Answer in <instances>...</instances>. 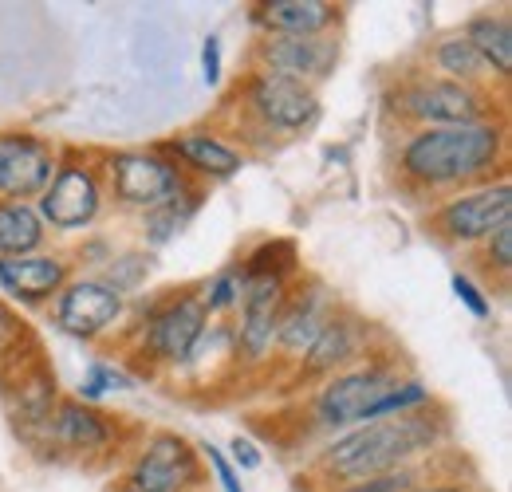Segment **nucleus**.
Returning <instances> with one entry per match:
<instances>
[{"label": "nucleus", "instance_id": "nucleus-5", "mask_svg": "<svg viewBox=\"0 0 512 492\" xmlns=\"http://www.w3.org/2000/svg\"><path fill=\"white\" fill-rule=\"evenodd\" d=\"M402 382V370L390 359H375L363 367L331 374L312 398V422L320 430H347L375 418V406Z\"/></svg>", "mask_w": 512, "mask_h": 492}, {"label": "nucleus", "instance_id": "nucleus-19", "mask_svg": "<svg viewBox=\"0 0 512 492\" xmlns=\"http://www.w3.org/2000/svg\"><path fill=\"white\" fill-rule=\"evenodd\" d=\"M71 280V264L52 252H32V256H4L0 260V288L16 304H48L60 296Z\"/></svg>", "mask_w": 512, "mask_h": 492}, {"label": "nucleus", "instance_id": "nucleus-13", "mask_svg": "<svg viewBox=\"0 0 512 492\" xmlns=\"http://www.w3.org/2000/svg\"><path fill=\"white\" fill-rule=\"evenodd\" d=\"M253 60L260 71L316 87L327 75H335L339 44H335V36H260Z\"/></svg>", "mask_w": 512, "mask_h": 492}, {"label": "nucleus", "instance_id": "nucleus-15", "mask_svg": "<svg viewBox=\"0 0 512 492\" xmlns=\"http://www.w3.org/2000/svg\"><path fill=\"white\" fill-rule=\"evenodd\" d=\"M119 445V418H107L103 410L79 402V398H60L52 410V422L44 430L40 449L52 453H75V457H95L111 453Z\"/></svg>", "mask_w": 512, "mask_h": 492}, {"label": "nucleus", "instance_id": "nucleus-14", "mask_svg": "<svg viewBox=\"0 0 512 492\" xmlns=\"http://www.w3.org/2000/svg\"><path fill=\"white\" fill-rule=\"evenodd\" d=\"M56 162L52 142L24 130L0 134V201H36L52 182Z\"/></svg>", "mask_w": 512, "mask_h": 492}, {"label": "nucleus", "instance_id": "nucleus-16", "mask_svg": "<svg viewBox=\"0 0 512 492\" xmlns=\"http://www.w3.org/2000/svg\"><path fill=\"white\" fill-rule=\"evenodd\" d=\"M367 343H371V327H367L359 315L339 308L323 323L316 343L300 355L296 378H300V382H312V378H323V382H327L331 374H339V370H347L351 363L367 359Z\"/></svg>", "mask_w": 512, "mask_h": 492}, {"label": "nucleus", "instance_id": "nucleus-17", "mask_svg": "<svg viewBox=\"0 0 512 492\" xmlns=\"http://www.w3.org/2000/svg\"><path fill=\"white\" fill-rule=\"evenodd\" d=\"M335 311H339V300L323 288L320 280H292L284 311H280V323H276V351H284L296 363L316 343L323 323Z\"/></svg>", "mask_w": 512, "mask_h": 492}, {"label": "nucleus", "instance_id": "nucleus-21", "mask_svg": "<svg viewBox=\"0 0 512 492\" xmlns=\"http://www.w3.org/2000/svg\"><path fill=\"white\" fill-rule=\"evenodd\" d=\"M473 48H477V56L493 67V75L505 83L512 75V24L505 12H485V16H473L469 24H465V32H461Z\"/></svg>", "mask_w": 512, "mask_h": 492}, {"label": "nucleus", "instance_id": "nucleus-23", "mask_svg": "<svg viewBox=\"0 0 512 492\" xmlns=\"http://www.w3.org/2000/svg\"><path fill=\"white\" fill-rule=\"evenodd\" d=\"M201 197H205V185L190 182L178 197H170L166 205H158V209L142 213V233H146V241H150L154 248L166 245V241H174V237L190 225V217L197 213Z\"/></svg>", "mask_w": 512, "mask_h": 492}, {"label": "nucleus", "instance_id": "nucleus-11", "mask_svg": "<svg viewBox=\"0 0 512 492\" xmlns=\"http://www.w3.org/2000/svg\"><path fill=\"white\" fill-rule=\"evenodd\" d=\"M201 485V453L182 433H150L130 457L127 489L134 492H197Z\"/></svg>", "mask_w": 512, "mask_h": 492}, {"label": "nucleus", "instance_id": "nucleus-6", "mask_svg": "<svg viewBox=\"0 0 512 492\" xmlns=\"http://www.w3.org/2000/svg\"><path fill=\"white\" fill-rule=\"evenodd\" d=\"M103 170V189L123 205L150 213L158 205H166L170 197H178L193 178L182 174L178 162H170L162 150H119V154H103L99 158Z\"/></svg>", "mask_w": 512, "mask_h": 492}, {"label": "nucleus", "instance_id": "nucleus-12", "mask_svg": "<svg viewBox=\"0 0 512 492\" xmlns=\"http://www.w3.org/2000/svg\"><path fill=\"white\" fill-rule=\"evenodd\" d=\"M123 315H127V296L115 292L111 284H103L99 276L67 280L60 296L52 300L56 327L71 339H83V343H95V339L111 335Z\"/></svg>", "mask_w": 512, "mask_h": 492}, {"label": "nucleus", "instance_id": "nucleus-27", "mask_svg": "<svg viewBox=\"0 0 512 492\" xmlns=\"http://www.w3.org/2000/svg\"><path fill=\"white\" fill-rule=\"evenodd\" d=\"M146 276H150V256H146V252H123V256H111V260H107V272H103L99 280L127 296V292H134Z\"/></svg>", "mask_w": 512, "mask_h": 492}, {"label": "nucleus", "instance_id": "nucleus-2", "mask_svg": "<svg viewBox=\"0 0 512 492\" xmlns=\"http://www.w3.org/2000/svg\"><path fill=\"white\" fill-rule=\"evenodd\" d=\"M446 437V418L422 410L363 422L351 433L335 437L320 453V473L335 485H355L367 477H383L394 469H410L418 457H430Z\"/></svg>", "mask_w": 512, "mask_h": 492}, {"label": "nucleus", "instance_id": "nucleus-20", "mask_svg": "<svg viewBox=\"0 0 512 492\" xmlns=\"http://www.w3.org/2000/svg\"><path fill=\"white\" fill-rule=\"evenodd\" d=\"M264 36H327L339 24V4L327 0H264L253 8Z\"/></svg>", "mask_w": 512, "mask_h": 492}, {"label": "nucleus", "instance_id": "nucleus-29", "mask_svg": "<svg viewBox=\"0 0 512 492\" xmlns=\"http://www.w3.org/2000/svg\"><path fill=\"white\" fill-rule=\"evenodd\" d=\"M481 245H485V260H489V268H497L501 276H509L512 272V221L497 225Z\"/></svg>", "mask_w": 512, "mask_h": 492}, {"label": "nucleus", "instance_id": "nucleus-31", "mask_svg": "<svg viewBox=\"0 0 512 492\" xmlns=\"http://www.w3.org/2000/svg\"><path fill=\"white\" fill-rule=\"evenodd\" d=\"M197 453L209 461V469L217 473V481H221V489L225 492H245V485H241V477H237V469H233V461L213 445V441H201L197 445Z\"/></svg>", "mask_w": 512, "mask_h": 492}, {"label": "nucleus", "instance_id": "nucleus-34", "mask_svg": "<svg viewBox=\"0 0 512 492\" xmlns=\"http://www.w3.org/2000/svg\"><path fill=\"white\" fill-rule=\"evenodd\" d=\"M406 492H473V489L461 485V481H442V485H418V489H406Z\"/></svg>", "mask_w": 512, "mask_h": 492}, {"label": "nucleus", "instance_id": "nucleus-30", "mask_svg": "<svg viewBox=\"0 0 512 492\" xmlns=\"http://www.w3.org/2000/svg\"><path fill=\"white\" fill-rule=\"evenodd\" d=\"M453 296H457V304L469 311L473 319H489V315H493V304H489V296H485V292H481V288H477L469 276H461V272L453 276Z\"/></svg>", "mask_w": 512, "mask_h": 492}, {"label": "nucleus", "instance_id": "nucleus-24", "mask_svg": "<svg viewBox=\"0 0 512 492\" xmlns=\"http://www.w3.org/2000/svg\"><path fill=\"white\" fill-rule=\"evenodd\" d=\"M434 67L442 79H453V83H465V87H485L497 79L493 67L477 56V48L465 40V36H449L434 48Z\"/></svg>", "mask_w": 512, "mask_h": 492}, {"label": "nucleus", "instance_id": "nucleus-32", "mask_svg": "<svg viewBox=\"0 0 512 492\" xmlns=\"http://www.w3.org/2000/svg\"><path fill=\"white\" fill-rule=\"evenodd\" d=\"M201 79L205 87H221V36H205L201 44Z\"/></svg>", "mask_w": 512, "mask_h": 492}, {"label": "nucleus", "instance_id": "nucleus-26", "mask_svg": "<svg viewBox=\"0 0 512 492\" xmlns=\"http://www.w3.org/2000/svg\"><path fill=\"white\" fill-rule=\"evenodd\" d=\"M36 343H40V339L32 335L28 319H20L16 311L0 304V370L8 367L12 359H20L24 351H32Z\"/></svg>", "mask_w": 512, "mask_h": 492}, {"label": "nucleus", "instance_id": "nucleus-9", "mask_svg": "<svg viewBox=\"0 0 512 492\" xmlns=\"http://www.w3.org/2000/svg\"><path fill=\"white\" fill-rule=\"evenodd\" d=\"M237 95H241L245 115L253 123H260V130H268V134H300V130H308L320 119L316 87L292 83V79L260 71V67H253L245 75Z\"/></svg>", "mask_w": 512, "mask_h": 492}, {"label": "nucleus", "instance_id": "nucleus-25", "mask_svg": "<svg viewBox=\"0 0 512 492\" xmlns=\"http://www.w3.org/2000/svg\"><path fill=\"white\" fill-rule=\"evenodd\" d=\"M241 268H225V272H217L205 288H201V304H205V315L213 319V315H229V311H237L241 304Z\"/></svg>", "mask_w": 512, "mask_h": 492}, {"label": "nucleus", "instance_id": "nucleus-33", "mask_svg": "<svg viewBox=\"0 0 512 492\" xmlns=\"http://www.w3.org/2000/svg\"><path fill=\"white\" fill-rule=\"evenodd\" d=\"M229 453H233V465H237V469H260V461H264V457H260V449H256L249 437H241V433L233 437Z\"/></svg>", "mask_w": 512, "mask_h": 492}, {"label": "nucleus", "instance_id": "nucleus-8", "mask_svg": "<svg viewBox=\"0 0 512 492\" xmlns=\"http://www.w3.org/2000/svg\"><path fill=\"white\" fill-rule=\"evenodd\" d=\"M241 304H237V323L233 327V351L237 363L260 367L272 351H276V323L288 300L292 276H276V272H245L241 268Z\"/></svg>", "mask_w": 512, "mask_h": 492}, {"label": "nucleus", "instance_id": "nucleus-22", "mask_svg": "<svg viewBox=\"0 0 512 492\" xmlns=\"http://www.w3.org/2000/svg\"><path fill=\"white\" fill-rule=\"evenodd\" d=\"M48 241V229L28 201H0V260L4 256H32Z\"/></svg>", "mask_w": 512, "mask_h": 492}, {"label": "nucleus", "instance_id": "nucleus-10", "mask_svg": "<svg viewBox=\"0 0 512 492\" xmlns=\"http://www.w3.org/2000/svg\"><path fill=\"white\" fill-rule=\"evenodd\" d=\"M505 221H512V185L509 178H497V182L449 193L434 209L430 229L449 245H481Z\"/></svg>", "mask_w": 512, "mask_h": 492}, {"label": "nucleus", "instance_id": "nucleus-35", "mask_svg": "<svg viewBox=\"0 0 512 492\" xmlns=\"http://www.w3.org/2000/svg\"><path fill=\"white\" fill-rule=\"evenodd\" d=\"M115 492H134V489H127V485H123V489H115Z\"/></svg>", "mask_w": 512, "mask_h": 492}, {"label": "nucleus", "instance_id": "nucleus-18", "mask_svg": "<svg viewBox=\"0 0 512 492\" xmlns=\"http://www.w3.org/2000/svg\"><path fill=\"white\" fill-rule=\"evenodd\" d=\"M170 162L182 166V174L193 182H225L233 178L241 166H245V154L237 146H229L225 138L209 134V130H186V134H174L158 146Z\"/></svg>", "mask_w": 512, "mask_h": 492}, {"label": "nucleus", "instance_id": "nucleus-7", "mask_svg": "<svg viewBox=\"0 0 512 492\" xmlns=\"http://www.w3.org/2000/svg\"><path fill=\"white\" fill-rule=\"evenodd\" d=\"M103 197H107V189H103L99 162H91V154L64 150L48 189L36 197L40 201L36 213H40L44 229L75 233V229H87L103 213Z\"/></svg>", "mask_w": 512, "mask_h": 492}, {"label": "nucleus", "instance_id": "nucleus-28", "mask_svg": "<svg viewBox=\"0 0 512 492\" xmlns=\"http://www.w3.org/2000/svg\"><path fill=\"white\" fill-rule=\"evenodd\" d=\"M119 386H130L127 374H123L119 367H111V363H103V359H95V363L87 367V374H83L75 398L87 402V406H95L103 394H111V390H119Z\"/></svg>", "mask_w": 512, "mask_h": 492}, {"label": "nucleus", "instance_id": "nucleus-4", "mask_svg": "<svg viewBox=\"0 0 512 492\" xmlns=\"http://www.w3.org/2000/svg\"><path fill=\"white\" fill-rule=\"evenodd\" d=\"M205 327H209V315L201 304V288L162 292V300H154L146 308V319L134 327V359L130 363H146V370H178L190 359Z\"/></svg>", "mask_w": 512, "mask_h": 492}, {"label": "nucleus", "instance_id": "nucleus-3", "mask_svg": "<svg viewBox=\"0 0 512 492\" xmlns=\"http://www.w3.org/2000/svg\"><path fill=\"white\" fill-rule=\"evenodd\" d=\"M390 111L402 123L422 126H469V123H493L497 99L493 87H465L442 75H402L390 91Z\"/></svg>", "mask_w": 512, "mask_h": 492}, {"label": "nucleus", "instance_id": "nucleus-1", "mask_svg": "<svg viewBox=\"0 0 512 492\" xmlns=\"http://www.w3.org/2000/svg\"><path fill=\"white\" fill-rule=\"evenodd\" d=\"M509 130L505 119L469 126H422L398 150V182L414 193H461L493 182L505 166Z\"/></svg>", "mask_w": 512, "mask_h": 492}]
</instances>
